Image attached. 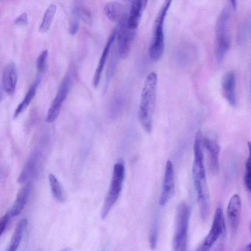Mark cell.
<instances>
[{"instance_id":"d6a6232c","label":"cell","mask_w":251,"mask_h":251,"mask_svg":"<svg viewBox=\"0 0 251 251\" xmlns=\"http://www.w3.org/2000/svg\"><path fill=\"white\" fill-rule=\"evenodd\" d=\"M102 251H106V250H105H105L104 249Z\"/></svg>"},{"instance_id":"83f0119b","label":"cell","mask_w":251,"mask_h":251,"mask_svg":"<svg viewBox=\"0 0 251 251\" xmlns=\"http://www.w3.org/2000/svg\"><path fill=\"white\" fill-rule=\"evenodd\" d=\"M11 217H12L10 211L0 219V237H1L3 234Z\"/></svg>"},{"instance_id":"5bb4252c","label":"cell","mask_w":251,"mask_h":251,"mask_svg":"<svg viewBox=\"0 0 251 251\" xmlns=\"http://www.w3.org/2000/svg\"><path fill=\"white\" fill-rule=\"evenodd\" d=\"M203 142L209 154L210 169L213 174L219 171L220 147L215 141L208 137L203 139Z\"/></svg>"},{"instance_id":"277c9868","label":"cell","mask_w":251,"mask_h":251,"mask_svg":"<svg viewBox=\"0 0 251 251\" xmlns=\"http://www.w3.org/2000/svg\"><path fill=\"white\" fill-rule=\"evenodd\" d=\"M125 168L124 162L119 159L114 167L113 176L105 201L101 216L105 219L113 208L120 196L125 178Z\"/></svg>"},{"instance_id":"3957f363","label":"cell","mask_w":251,"mask_h":251,"mask_svg":"<svg viewBox=\"0 0 251 251\" xmlns=\"http://www.w3.org/2000/svg\"><path fill=\"white\" fill-rule=\"evenodd\" d=\"M233 10L230 2L223 9L217 21L216 56L219 62L224 59L231 47V27Z\"/></svg>"},{"instance_id":"d4e9b609","label":"cell","mask_w":251,"mask_h":251,"mask_svg":"<svg viewBox=\"0 0 251 251\" xmlns=\"http://www.w3.org/2000/svg\"><path fill=\"white\" fill-rule=\"evenodd\" d=\"M158 233L159 222L158 219L156 218L154 221L150 238V246L152 249L156 248L158 242Z\"/></svg>"},{"instance_id":"9a60e30c","label":"cell","mask_w":251,"mask_h":251,"mask_svg":"<svg viewBox=\"0 0 251 251\" xmlns=\"http://www.w3.org/2000/svg\"><path fill=\"white\" fill-rule=\"evenodd\" d=\"M117 30L113 31L112 35L108 40L101 58L100 59L93 80V85L95 88H97L99 85L100 80L101 79V75L105 63L107 61L108 56L110 53L111 46L113 44L116 37V34L117 33Z\"/></svg>"},{"instance_id":"cb8c5ba5","label":"cell","mask_w":251,"mask_h":251,"mask_svg":"<svg viewBox=\"0 0 251 251\" xmlns=\"http://www.w3.org/2000/svg\"><path fill=\"white\" fill-rule=\"evenodd\" d=\"M249 149V156L245 164V170L244 174V184L247 190L250 192L251 191V146L250 143H248Z\"/></svg>"},{"instance_id":"30bf717a","label":"cell","mask_w":251,"mask_h":251,"mask_svg":"<svg viewBox=\"0 0 251 251\" xmlns=\"http://www.w3.org/2000/svg\"><path fill=\"white\" fill-rule=\"evenodd\" d=\"M222 94L229 104L233 107L237 104L236 93V77L233 72H228L225 74L222 81Z\"/></svg>"},{"instance_id":"4316f807","label":"cell","mask_w":251,"mask_h":251,"mask_svg":"<svg viewBox=\"0 0 251 251\" xmlns=\"http://www.w3.org/2000/svg\"><path fill=\"white\" fill-rule=\"evenodd\" d=\"M80 24L79 19L72 13L71 18L69 26V33L71 35H75L79 31Z\"/></svg>"},{"instance_id":"f1b7e54d","label":"cell","mask_w":251,"mask_h":251,"mask_svg":"<svg viewBox=\"0 0 251 251\" xmlns=\"http://www.w3.org/2000/svg\"><path fill=\"white\" fill-rule=\"evenodd\" d=\"M226 233L219 238V241L212 251H224L225 245Z\"/></svg>"},{"instance_id":"7a4b0ae2","label":"cell","mask_w":251,"mask_h":251,"mask_svg":"<svg viewBox=\"0 0 251 251\" xmlns=\"http://www.w3.org/2000/svg\"><path fill=\"white\" fill-rule=\"evenodd\" d=\"M157 85V74L153 72L150 73L144 83L138 111L140 122L144 129L148 133L151 132L152 129Z\"/></svg>"},{"instance_id":"f546056e","label":"cell","mask_w":251,"mask_h":251,"mask_svg":"<svg viewBox=\"0 0 251 251\" xmlns=\"http://www.w3.org/2000/svg\"><path fill=\"white\" fill-rule=\"evenodd\" d=\"M15 23L18 25H26L28 23V17L26 14L24 13L20 15L15 21Z\"/></svg>"},{"instance_id":"7c38bea8","label":"cell","mask_w":251,"mask_h":251,"mask_svg":"<svg viewBox=\"0 0 251 251\" xmlns=\"http://www.w3.org/2000/svg\"><path fill=\"white\" fill-rule=\"evenodd\" d=\"M148 1L145 0H134L131 4L130 15L127 19V26L130 29L136 30Z\"/></svg>"},{"instance_id":"603a6c76","label":"cell","mask_w":251,"mask_h":251,"mask_svg":"<svg viewBox=\"0 0 251 251\" xmlns=\"http://www.w3.org/2000/svg\"><path fill=\"white\" fill-rule=\"evenodd\" d=\"M79 19H81L87 24H91L92 17L91 12L87 7L79 5L76 6L73 10L72 12Z\"/></svg>"},{"instance_id":"8fae6325","label":"cell","mask_w":251,"mask_h":251,"mask_svg":"<svg viewBox=\"0 0 251 251\" xmlns=\"http://www.w3.org/2000/svg\"><path fill=\"white\" fill-rule=\"evenodd\" d=\"M241 213V199L240 196L235 194L230 199L227 208V215L231 230L234 234H235L238 229Z\"/></svg>"},{"instance_id":"5b68a950","label":"cell","mask_w":251,"mask_h":251,"mask_svg":"<svg viewBox=\"0 0 251 251\" xmlns=\"http://www.w3.org/2000/svg\"><path fill=\"white\" fill-rule=\"evenodd\" d=\"M171 2L170 0L164 2L155 19L153 40L149 49L150 57L154 61L159 60L164 52V23Z\"/></svg>"},{"instance_id":"d6986e66","label":"cell","mask_w":251,"mask_h":251,"mask_svg":"<svg viewBox=\"0 0 251 251\" xmlns=\"http://www.w3.org/2000/svg\"><path fill=\"white\" fill-rule=\"evenodd\" d=\"M40 82V79L38 78L36 81L31 85L26 94L24 99L21 103L18 105L16 110L14 118H16L18 116L23 112L30 104L33 98L35 95L38 85Z\"/></svg>"},{"instance_id":"4dcf8cb0","label":"cell","mask_w":251,"mask_h":251,"mask_svg":"<svg viewBox=\"0 0 251 251\" xmlns=\"http://www.w3.org/2000/svg\"><path fill=\"white\" fill-rule=\"evenodd\" d=\"M244 251H251V244L249 243L248 245H247Z\"/></svg>"},{"instance_id":"52a82bcc","label":"cell","mask_w":251,"mask_h":251,"mask_svg":"<svg viewBox=\"0 0 251 251\" xmlns=\"http://www.w3.org/2000/svg\"><path fill=\"white\" fill-rule=\"evenodd\" d=\"M226 233L224 217L222 208H217L209 233L196 251H210L217 241Z\"/></svg>"},{"instance_id":"8992f818","label":"cell","mask_w":251,"mask_h":251,"mask_svg":"<svg viewBox=\"0 0 251 251\" xmlns=\"http://www.w3.org/2000/svg\"><path fill=\"white\" fill-rule=\"evenodd\" d=\"M190 210L184 202L177 207L173 247L174 251H187V235Z\"/></svg>"},{"instance_id":"6da1fadb","label":"cell","mask_w":251,"mask_h":251,"mask_svg":"<svg viewBox=\"0 0 251 251\" xmlns=\"http://www.w3.org/2000/svg\"><path fill=\"white\" fill-rule=\"evenodd\" d=\"M203 138L201 131L195 136L194 143V161L192 176L194 187L197 191L201 217L206 220L209 215L210 196L207 181L202 148Z\"/></svg>"},{"instance_id":"ffe728a7","label":"cell","mask_w":251,"mask_h":251,"mask_svg":"<svg viewBox=\"0 0 251 251\" xmlns=\"http://www.w3.org/2000/svg\"><path fill=\"white\" fill-rule=\"evenodd\" d=\"M49 180L53 197L60 202H64L66 199L65 190L56 177L53 174L49 175Z\"/></svg>"},{"instance_id":"ba28073f","label":"cell","mask_w":251,"mask_h":251,"mask_svg":"<svg viewBox=\"0 0 251 251\" xmlns=\"http://www.w3.org/2000/svg\"><path fill=\"white\" fill-rule=\"evenodd\" d=\"M128 17L126 15L119 21V28L117 30L119 55L123 59H126L130 53L136 32V30L130 29L128 27Z\"/></svg>"},{"instance_id":"1f68e13d","label":"cell","mask_w":251,"mask_h":251,"mask_svg":"<svg viewBox=\"0 0 251 251\" xmlns=\"http://www.w3.org/2000/svg\"><path fill=\"white\" fill-rule=\"evenodd\" d=\"M1 98H2V95L1 93H0V101H1Z\"/></svg>"},{"instance_id":"ac0fdd59","label":"cell","mask_w":251,"mask_h":251,"mask_svg":"<svg viewBox=\"0 0 251 251\" xmlns=\"http://www.w3.org/2000/svg\"><path fill=\"white\" fill-rule=\"evenodd\" d=\"M28 225V220L21 219L16 227L10 244L7 251H17L22 240L24 231Z\"/></svg>"},{"instance_id":"2e32d148","label":"cell","mask_w":251,"mask_h":251,"mask_svg":"<svg viewBox=\"0 0 251 251\" xmlns=\"http://www.w3.org/2000/svg\"><path fill=\"white\" fill-rule=\"evenodd\" d=\"M31 189V184L28 183L19 190L10 211L12 217H17L22 213L27 204Z\"/></svg>"},{"instance_id":"44dd1931","label":"cell","mask_w":251,"mask_h":251,"mask_svg":"<svg viewBox=\"0 0 251 251\" xmlns=\"http://www.w3.org/2000/svg\"><path fill=\"white\" fill-rule=\"evenodd\" d=\"M38 160L37 156L31 157L21 172L18 181L20 183L25 182L29 177H35L38 175Z\"/></svg>"},{"instance_id":"e0dca14e","label":"cell","mask_w":251,"mask_h":251,"mask_svg":"<svg viewBox=\"0 0 251 251\" xmlns=\"http://www.w3.org/2000/svg\"><path fill=\"white\" fill-rule=\"evenodd\" d=\"M105 14L111 21H120L126 14L125 8L117 2H111L104 8Z\"/></svg>"},{"instance_id":"4fadbf2b","label":"cell","mask_w":251,"mask_h":251,"mask_svg":"<svg viewBox=\"0 0 251 251\" xmlns=\"http://www.w3.org/2000/svg\"><path fill=\"white\" fill-rule=\"evenodd\" d=\"M17 82V67L14 62L9 63L3 74L2 82L4 89L9 95H13L16 90Z\"/></svg>"},{"instance_id":"9c48e42d","label":"cell","mask_w":251,"mask_h":251,"mask_svg":"<svg viewBox=\"0 0 251 251\" xmlns=\"http://www.w3.org/2000/svg\"><path fill=\"white\" fill-rule=\"evenodd\" d=\"M175 191L174 170L170 161L167 163L163 189L159 198V204L165 206L169 201Z\"/></svg>"},{"instance_id":"7402d4cb","label":"cell","mask_w":251,"mask_h":251,"mask_svg":"<svg viewBox=\"0 0 251 251\" xmlns=\"http://www.w3.org/2000/svg\"><path fill=\"white\" fill-rule=\"evenodd\" d=\"M57 9L55 4H53L48 7L39 27V31L41 33H46L49 30L56 14Z\"/></svg>"},{"instance_id":"484cf974","label":"cell","mask_w":251,"mask_h":251,"mask_svg":"<svg viewBox=\"0 0 251 251\" xmlns=\"http://www.w3.org/2000/svg\"><path fill=\"white\" fill-rule=\"evenodd\" d=\"M48 56V51L47 50H45L39 55L37 58L36 67L40 73L43 72L46 68Z\"/></svg>"}]
</instances>
